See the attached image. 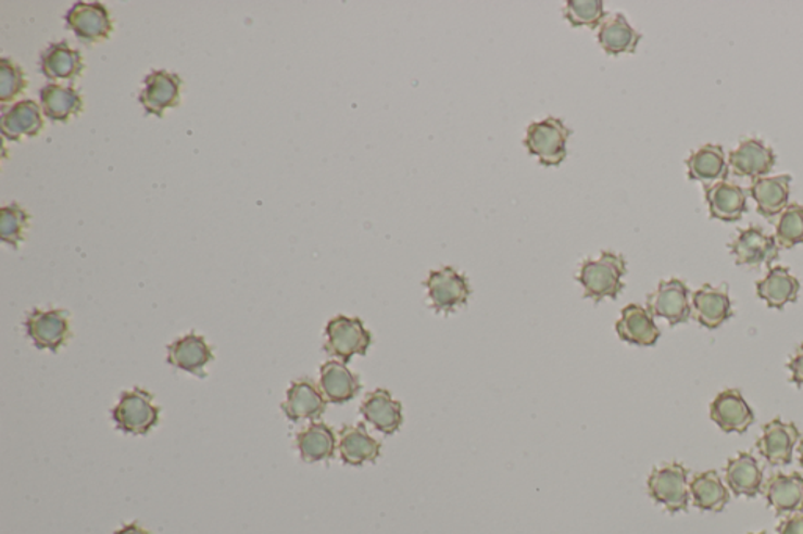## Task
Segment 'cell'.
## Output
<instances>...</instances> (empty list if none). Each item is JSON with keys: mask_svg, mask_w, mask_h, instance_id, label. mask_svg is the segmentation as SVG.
Instances as JSON below:
<instances>
[{"mask_svg": "<svg viewBox=\"0 0 803 534\" xmlns=\"http://www.w3.org/2000/svg\"><path fill=\"white\" fill-rule=\"evenodd\" d=\"M626 275V262L618 254L603 251L600 259L584 262L579 270L578 281L584 288L586 298L600 303L604 298H617L624 290L622 279Z\"/></svg>", "mask_w": 803, "mask_h": 534, "instance_id": "6da1fadb", "label": "cell"}, {"mask_svg": "<svg viewBox=\"0 0 803 534\" xmlns=\"http://www.w3.org/2000/svg\"><path fill=\"white\" fill-rule=\"evenodd\" d=\"M688 469L679 462H668L651 472L649 493L656 504L663 505L668 512L688 511L691 487H689Z\"/></svg>", "mask_w": 803, "mask_h": 534, "instance_id": "7a4b0ae2", "label": "cell"}, {"mask_svg": "<svg viewBox=\"0 0 803 534\" xmlns=\"http://www.w3.org/2000/svg\"><path fill=\"white\" fill-rule=\"evenodd\" d=\"M159 416L161 408L154 405L153 395L143 389L123 392L118 405L112 411L116 428L137 436L150 433L158 425Z\"/></svg>", "mask_w": 803, "mask_h": 534, "instance_id": "3957f363", "label": "cell"}, {"mask_svg": "<svg viewBox=\"0 0 803 534\" xmlns=\"http://www.w3.org/2000/svg\"><path fill=\"white\" fill-rule=\"evenodd\" d=\"M569 136L572 130L564 122L550 116L527 127L525 147L530 154L539 157L541 165L557 166L567 157Z\"/></svg>", "mask_w": 803, "mask_h": 534, "instance_id": "277c9868", "label": "cell"}, {"mask_svg": "<svg viewBox=\"0 0 803 534\" xmlns=\"http://www.w3.org/2000/svg\"><path fill=\"white\" fill-rule=\"evenodd\" d=\"M324 349L330 356L339 357L342 363H349L353 356H364L373 343V335L364 328L360 318L338 316L328 321L325 328Z\"/></svg>", "mask_w": 803, "mask_h": 534, "instance_id": "5b68a950", "label": "cell"}, {"mask_svg": "<svg viewBox=\"0 0 803 534\" xmlns=\"http://www.w3.org/2000/svg\"><path fill=\"white\" fill-rule=\"evenodd\" d=\"M647 310L653 317L665 318L670 327L688 323L692 317L688 285L677 278L661 281L657 289L647 298Z\"/></svg>", "mask_w": 803, "mask_h": 534, "instance_id": "8992f818", "label": "cell"}, {"mask_svg": "<svg viewBox=\"0 0 803 534\" xmlns=\"http://www.w3.org/2000/svg\"><path fill=\"white\" fill-rule=\"evenodd\" d=\"M777 155L773 148L755 137L742 138L739 147L728 155V168L738 178H766L776 166Z\"/></svg>", "mask_w": 803, "mask_h": 534, "instance_id": "52a82bcc", "label": "cell"}, {"mask_svg": "<svg viewBox=\"0 0 803 534\" xmlns=\"http://www.w3.org/2000/svg\"><path fill=\"white\" fill-rule=\"evenodd\" d=\"M735 256L736 264L744 267H770L780 256L776 237L769 236L758 226H750L739 231L738 237L728 245Z\"/></svg>", "mask_w": 803, "mask_h": 534, "instance_id": "ba28073f", "label": "cell"}, {"mask_svg": "<svg viewBox=\"0 0 803 534\" xmlns=\"http://www.w3.org/2000/svg\"><path fill=\"white\" fill-rule=\"evenodd\" d=\"M26 331L38 349L57 353L71 338L68 314L60 309L32 310L26 320Z\"/></svg>", "mask_w": 803, "mask_h": 534, "instance_id": "9c48e42d", "label": "cell"}, {"mask_svg": "<svg viewBox=\"0 0 803 534\" xmlns=\"http://www.w3.org/2000/svg\"><path fill=\"white\" fill-rule=\"evenodd\" d=\"M426 288L429 290L431 306L437 313H451L466 304L472 295V288H469L466 276L459 274L452 267L431 271L426 281Z\"/></svg>", "mask_w": 803, "mask_h": 534, "instance_id": "30bf717a", "label": "cell"}, {"mask_svg": "<svg viewBox=\"0 0 803 534\" xmlns=\"http://www.w3.org/2000/svg\"><path fill=\"white\" fill-rule=\"evenodd\" d=\"M65 21L77 38L87 44L108 40L113 30L111 14L98 2H77L66 13Z\"/></svg>", "mask_w": 803, "mask_h": 534, "instance_id": "8fae6325", "label": "cell"}, {"mask_svg": "<svg viewBox=\"0 0 803 534\" xmlns=\"http://www.w3.org/2000/svg\"><path fill=\"white\" fill-rule=\"evenodd\" d=\"M799 441H801V431L794 423L774 419L773 422L764 425L762 437L756 442V447H758L760 455L770 466H788L792 461V453H794Z\"/></svg>", "mask_w": 803, "mask_h": 534, "instance_id": "7c38bea8", "label": "cell"}, {"mask_svg": "<svg viewBox=\"0 0 803 534\" xmlns=\"http://www.w3.org/2000/svg\"><path fill=\"white\" fill-rule=\"evenodd\" d=\"M711 420L725 433H745L755 422V414L738 389H727L713 399Z\"/></svg>", "mask_w": 803, "mask_h": 534, "instance_id": "4fadbf2b", "label": "cell"}, {"mask_svg": "<svg viewBox=\"0 0 803 534\" xmlns=\"http://www.w3.org/2000/svg\"><path fill=\"white\" fill-rule=\"evenodd\" d=\"M692 316L706 329L720 328L725 321L733 317L730 292L728 285L719 288L705 284L695 290L692 295Z\"/></svg>", "mask_w": 803, "mask_h": 534, "instance_id": "5bb4252c", "label": "cell"}, {"mask_svg": "<svg viewBox=\"0 0 803 534\" xmlns=\"http://www.w3.org/2000/svg\"><path fill=\"white\" fill-rule=\"evenodd\" d=\"M180 85L183 80L176 74L154 71L145 79V88L139 98L140 104L147 113L162 118L165 110L179 104Z\"/></svg>", "mask_w": 803, "mask_h": 534, "instance_id": "9a60e30c", "label": "cell"}, {"mask_svg": "<svg viewBox=\"0 0 803 534\" xmlns=\"http://www.w3.org/2000/svg\"><path fill=\"white\" fill-rule=\"evenodd\" d=\"M748 193L749 190L728 180L707 187L705 198L710 217L724 223L739 221L748 212Z\"/></svg>", "mask_w": 803, "mask_h": 534, "instance_id": "2e32d148", "label": "cell"}, {"mask_svg": "<svg viewBox=\"0 0 803 534\" xmlns=\"http://www.w3.org/2000/svg\"><path fill=\"white\" fill-rule=\"evenodd\" d=\"M685 164L688 166V178L702 183L705 189L727 180L730 173L727 155L720 144H703L686 158Z\"/></svg>", "mask_w": 803, "mask_h": 534, "instance_id": "e0dca14e", "label": "cell"}, {"mask_svg": "<svg viewBox=\"0 0 803 534\" xmlns=\"http://www.w3.org/2000/svg\"><path fill=\"white\" fill-rule=\"evenodd\" d=\"M281 409L292 422L316 420L327 409V399L317 385L305 378V380L293 381Z\"/></svg>", "mask_w": 803, "mask_h": 534, "instance_id": "ac0fdd59", "label": "cell"}, {"mask_svg": "<svg viewBox=\"0 0 803 534\" xmlns=\"http://www.w3.org/2000/svg\"><path fill=\"white\" fill-rule=\"evenodd\" d=\"M791 182L790 175L753 180L749 193L755 200L756 208L762 217L776 218L790 206Z\"/></svg>", "mask_w": 803, "mask_h": 534, "instance_id": "d6986e66", "label": "cell"}, {"mask_svg": "<svg viewBox=\"0 0 803 534\" xmlns=\"http://www.w3.org/2000/svg\"><path fill=\"white\" fill-rule=\"evenodd\" d=\"M764 495L778 516L798 514L803 509V476L777 473L767 481Z\"/></svg>", "mask_w": 803, "mask_h": 534, "instance_id": "ffe728a7", "label": "cell"}, {"mask_svg": "<svg viewBox=\"0 0 803 534\" xmlns=\"http://www.w3.org/2000/svg\"><path fill=\"white\" fill-rule=\"evenodd\" d=\"M725 481L738 497H756L763 491V470L758 459L750 453H739L725 467Z\"/></svg>", "mask_w": 803, "mask_h": 534, "instance_id": "44dd1931", "label": "cell"}, {"mask_svg": "<svg viewBox=\"0 0 803 534\" xmlns=\"http://www.w3.org/2000/svg\"><path fill=\"white\" fill-rule=\"evenodd\" d=\"M622 341L639 346H653L660 341L661 331L654 323L653 316L639 304H628L622 310L620 320L615 325Z\"/></svg>", "mask_w": 803, "mask_h": 534, "instance_id": "7402d4cb", "label": "cell"}, {"mask_svg": "<svg viewBox=\"0 0 803 534\" xmlns=\"http://www.w3.org/2000/svg\"><path fill=\"white\" fill-rule=\"evenodd\" d=\"M801 282L787 267H773L766 278L756 282V293L773 309H783L798 302Z\"/></svg>", "mask_w": 803, "mask_h": 534, "instance_id": "603a6c76", "label": "cell"}, {"mask_svg": "<svg viewBox=\"0 0 803 534\" xmlns=\"http://www.w3.org/2000/svg\"><path fill=\"white\" fill-rule=\"evenodd\" d=\"M361 414L375 430L385 434L396 433L402 425L401 403L392 399L391 394L385 389H377L367 395L361 405Z\"/></svg>", "mask_w": 803, "mask_h": 534, "instance_id": "cb8c5ba5", "label": "cell"}, {"mask_svg": "<svg viewBox=\"0 0 803 534\" xmlns=\"http://www.w3.org/2000/svg\"><path fill=\"white\" fill-rule=\"evenodd\" d=\"M40 66L49 80H74L85 69L83 55L76 49H71L66 41L49 46L42 52Z\"/></svg>", "mask_w": 803, "mask_h": 534, "instance_id": "d4e9b609", "label": "cell"}, {"mask_svg": "<svg viewBox=\"0 0 803 534\" xmlns=\"http://www.w3.org/2000/svg\"><path fill=\"white\" fill-rule=\"evenodd\" d=\"M214 359L212 349L200 335L189 334L168 345V364L176 369L204 377V367Z\"/></svg>", "mask_w": 803, "mask_h": 534, "instance_id": "484cf974", "label": "cell"}, {"mask_svg": "<svg viewBox=\"0 0 803 534\" xmlns=\"http://www.w3.org/2000/svg\"><path fill=\"white\" fill-rule=\"evenodd\" d=\"M0 126L7 140L20 141L23 137H37L45 122L37 102L23 101L3 110Z\"/></svg>", "mask_w": 803, "mask_h": 534, "instance_id": "4316f807", "label": "cell"}, {"mask_svg": "<svg viewBox=\"0 0 803 534\" xmlns=\"http://www.w3.org/2000/svg\"><path fill=\"white\" fill-rule=\"evenodd\" d=\"M380 452V442L369 436L363 423L342 428L339 434V453L346 465L359 467L377 461Z\"/></svg>", "mask_w": 803, "mask_h": 534, "instance_id": "83f0119b", "label": "cell"}, {"mask_svg": "<svg viewBox=\"0 0 803 534\" xmlns=\"http://www.w3.org/2000/svg\"><path fill=\"white\" fill-rule=\"evenodd\" d=\"M321 389L327 402L344 405L356 397L361 384L359 378L347 369L344 364L330 360L322 366Z\"/></svg>", "mask_w": 803, "mask_h": 534, "instance_id": "f1b7e54d", "label": "cell"}, {"mask_svg": "<svg viewBox=\"0 0 803 534\" xmlns=\"http://www.w3.org/2000/svg\"><path fill=\"white\" fill-rule=\"evenodd\" d=\"M41 109L46 118L54 123H68L84 109L79 91L62 85L48 84L40 93Z\"/></svg>", "mask_w": 803, "mask_h": 534, "instance_id": "f546056e", "label": "cell"}, {"mask_svg": "<svg viewBox=\"0 0 803 534\" xmlns=\"http://www.w3.org/2000/svg\"><path fill=\"white\" fill-rule=\"evenodd\" d=\"M640 40L642 35L620 13L603 23L598 31V42L610 55L635 54Z\"/></svg>", "mask_w": 803, "mask_h": 534, "instance_id": "4dcf8cb0", "label": "cell"}, {"mask_svg": "<svg viewBox=\"0 0 803 534\" xmlns=\"http://www.w3.org/2000/svg\"><path fill=\"white\" fill-rule=\"evenodd\" d=\"M689 487H691L693 505L702 511H724L730 501V493L716 470L697 473Z\"/></svg>", "mask_w": 803, "mask_h": 534, "instance_id": "1f68e13d", "label": "cell"}, {"mask_svg": "<svg viewBox=\"0 0 803 534\" xmlns=\"http://www.w3.org/2000/svg\"><path fill=\"white\" fill-rule=\"evenodd\" d=\"M297 448L306 462L327 461L335 456L336 437L330 427L313 423L297 434Z\"/></svg>", "mask_w": 803, "mask_h": 534, "instance_id": "d6a6232c", "label": "cell"}, {"mask_svg": "<svg viewBox=\"0 0 803 534\" xmlns=\"http://www.w3.org/2000/svg\"><path fill=\"white\" fill-rule=\"evenodd\" d=\"M776 240L778 246L794 247L803 243V206L790 204L776 223Z\"/></svg>", "mask_w": 803, "mask_h": 534, "instance_id": "836d02e7", "label": "cell"}, {"mask_svg": "<svg viewBox=\"0 0 803 534\" xmlns=\"http://www.w3.org/2000/svg\"><path fill=\"white\" fill-rule=\"evenodd\" d=\"M564 16L573 27L595 28L606 16V12L601 0H568Z\"/></svg>", "mask_w": 803, "mask_h": 534, "instance_id": "e575fe53", "label": "cell"}, {"mask_svg": "<svg viewBox=\"0 0 803 534\" xmlns=\"http://www.w3.org/2000/svg\"><path fill=\"white\" fill-rule=\"evenodd\" d=\"M28 214L24 208L13 204L0 211V237L3 243L17 247L24 240V233L28 228Z\"/></svg>", "mask_w": 803, "mask_h": 534, "instance_id": "d590c367", "label": "cell"}, {"mask_svg": "<svg viewBox=\"0 0 803 534\" xmlns=\"http://www.w3.org/2000/svg\"><path fill=\"white\" fill-rule=\"evenodd\" d=\"M26 88L27 80L23 69L10 59L0 60V101L7 104L23 94Z\"/></svg>", "mask_w": 803, "mask_h": 534, "instance_id": "8d00e7d4", "label": "cell"}, {"mask_svg": "<svg viewBox=\"0 0 803 534\" xmlns=\"http://www.w3.org/2000/svg\"><path fill=\"white\" fill-rule=\"evenodd\" d=\"M788 370L791 371L792 383L803 389V343L799 345L790 363H788Z\"/></svg>", "mask_w": 803, "mask_h": 534, "instance_id": "74e56055", "label": "cell"}, {"mask_svg": "<svg viewBox=\"0 0 803 534\" xmlns=\"http://www.w3.org/2000/svg\"><path fill=\"white\" fill-rule=\"evenodd\" d=\"M777 534H803V514H794L785 519L777 529Z\"/></svg>", "mask_w": 803, "mask_h": 534, "instance_id": "f35d334b", "label": "cell"}, {"mask_svg": "<svg viewBox=\"0 0 803 534\" xmlns=\"http://www.w3.org/2000/svg\"><path fill=\"white\" fill-rule=\"evenodd\" d=\"M113 534H150L147 532V530L141 529L140 525H137V523H129V525L123 526V529H120L118 532H115Z\"/></svg>", "mask_w": 803, "mask_h": 534, "instance_id": "ab89813d", "label": "cell"}, {"mask_svg": "<svg viewBox=\"0 0 803 534\" xmlns=\"http://www.w3.org/2000/svg\"><path fill=\"white\" fill-rule=\"evenodd\" d=\"M799 456H801V466L803 467V441L799 442Z\"/></svg>", "mask_w": 803, "mask_h": 534, "instance_id": "60d3db41", "label": "cell"}, {"mask_svg": "<svg viewBox=\"0 0 803 534\" xmlns=\"http://www.w3.org/2000/svg\"><path fill=\"white\" fill-rule=\"evenodd\" d=\"M756 534H766V533H756Z\"/></svg>", "mask_w": 803, "mask_h": 534, "instance_id": "b9f144b4", "label": "cell"}]
</instances>
